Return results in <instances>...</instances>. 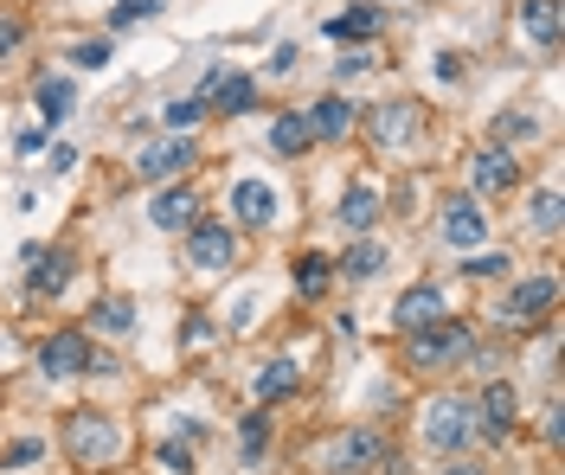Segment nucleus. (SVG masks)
<instances>
[{
    "label": "nucleus",
    "mask_w": 565,
    "mask_h": 475,
    "mask_svg": "<svg viewBox=\"0 0 565 475\" xmlns=\"http://www.w3.org/2000/svg\"><path fill=\"white\" fill-rule=\"evenodd\" d=\"M482 231H489V219H482V206H469V199H450V206H444V238H450L457 251H469V245H482Z\"/></svg>",
    "instance_id": "nucleus-16"
},
{
    "label": "nucleus",
    "mask_w": 565,
    "mask_h": 475,
    "mask_svg": "<svg viewBox=\"0 0 565 475\" xmlns=\"http://www.w3.org/2000/svg\"><path fill=\"white\" fill-rule=\"evenodd\" d=\"M20 39H26V20L20 13H0V52H20Z\"/></svg>",
    "instance_id": "nucleus-35"
},
{
    "label": "nucleus",
    "mask_w": 565,
    "mask_h": 475,
    "mask_svg": "<svg viewBox=\"0 0 565 475\" xmlns=\"http://www.w3.org/2000/svg\"><path fill=\"white\" fill-rule=\"evenodd\" d=\"M39 110L52 116V122H65L77 110V90H71L65 77H39Z\"/></svg>",
    "instance_id": "nucleus-24"
},
{
    "label": "nucleus",
    "mask_w": 565,
    "mask_h": 475,
    "mask_svg": "<svg viewBox=\"0 0 565 475\" xmlns=\"http://www.w3.org/2000/svg\"><path fill=\"white\" fill-rule=\"evenodd\" d=\"M348 122H353V104H341V97H321V104H309V116H302L309 142H334V136H348Z\"/></svg>",
    "instance_id": "nucleus-17"
},
{
    "label": "nucleus",
    "mask_w": 565,
    "mask_h": 475,
    "mask_svg": "<svg viewBox=\"0 0 565 475\" xmlns=\"http://www.w3.org/2000/svg\"><path fill=\"white\" fill-rule=\"evenodd\" d=\"M289 392H296V360H270L264 373H257V399L264 404L289 399Z\"/></svg>",
    "instance_id": "nucleus-23"
},
{
    "label": "nucleus",
    "mask_w": 565,
    "mask_h": 475,
    "mask_svg": "<svg viewBox=\"0 0 565 475\" xmlns=\"http://www.w3.org/2000/svg\"><path fill=\"white\" fill-rule=\"evenodd\" d=\"M65 450L77 456V463L104 469V463H116V456H122V431H116V418H109V411H71Z\"/></svg>",
    "instance_id": "nucleus-2"
},
{
    "label": "nucleus",
    "mask_w": 565,
    "mask_h": 475,
    "mask_svg": "<svg viewBox=\"0 0 565 475\" xmlns=\"http://www.w3.org/2000/svg\"><path fill=\"white\" fill-rule=\"evenodd\" d=\"M444 475H482V469H476V463H450Z\"/></svg>",
    "instance_id": "nucleus-39"
},
{
    "label": "nucleus",
    "mask_w": 565,
    "mask_h": 475,
    "mask_svg": "<svg viewBox=\"0 0 565 475\" xmlns=\"http://www.w3.org/2000/svg\"><path fill=\"white\" fill-rule=\"evenodd\" d=\"M232 213H238V225H270L277 219V193L264 181H238L232 186Z\"/></svg>",
    "instance_id": "nucleus-18"
},
{
    "label": "nucleus",
    "mask_w": 565,
    "mask_h": 475,
    "mask_svg": "<svg viewBox=\"0 0 565 475\" xmlns=\"http://www.w3.org/2000/svg\"><path fill=\"white\" fill-rule=\"evenodd\" d=\"M328 283H334V263H328V257H321V251L296 257V290H302V295H321V290H328Z\"/></svg>",
    "instance_id": "nucleus-25"
},
{
    "label": "nucleus",
    "mask_w": 565,
    "mask_h": 475,
    "mask_svg": "<svg viewBox=\"0 0 565 475\" xmlns=\"http://www.w3.org/2000/svg\"><path fill=\"white\" fill-rule=\"evenodd\" d=\"M148 219L161 225V231H186V225L200 219V199H193L186 186H161L154 206H148Z\"/></svg>",
    "instance_id": "nucleus-15"
},
{
    "label": "nucleus",
    "mask_w": 565,
    "mask_h": 475,
    "mask_svg": "<svg viewBox=\"0 0 565 475\" xmlns=\"http://www.w3.org/2000/svg\"><path fill=\"white\" fill-rule=\"evenodd\" d=\"M462 270H469V277H501V270H508V257H501V251H482V257H462Z\"/></svg>",
    "instance_id": "nucleus-33"
},
{
    "label": "nucleus",
    "mask_w": 565,
    "mask_h": 475,
    "mask_svg": "<svg viewBox=\"0 0 565 475\" xmlns=\"http://www.w3.org/2000/svg\"><path fill=\"white\" fill-rule=\"evenodd\" d=\"M39 366H45V379H77V373L90 366V347H84V334H77V328L52 334V341L39 347Z\"/></svg>",
    "instance_id": "nucleus-7"
},
{
    "label": "nucleus",
    "mask_w": 565,
    "mask_h": 475,
    "mask_svg": "<svg viewBox=\"0 0 565 475\" xmlns=\"http://www.w3.org/2000/svg\"><path fill=\"white\" fill-rule=\"evenodd\" d=\"M469 354H476V334L462 328V322H450V315L412 334V366H418V373H444V366L469 360Z\"/></svg>",
    "instance_id": "nucleus-3"
},
{
    "label": "nucleus",
    "mask_w": 565,
    "mask_h": 475,
    "mask_svg": "<svg viewBox=\"0 0 565 475\" xmlns=\"http://www.w3.org/2000/svg\"><path fill=\"white\" fill-rule=\"evenodd\" d=\"M309 463L328 475H360V469H380L386 463V438L380 431H366V424H353V431H334V438H321L309 450Z\"/></svg>",
    "instance_id": "nucleus-1"
},
{
    "label": "nucleus",
    "mask_w": 565,
    "mask_h": 475,
    "mask_svg": "<svg viewBox=\"0 0 565 475\" xmlns=\"http://www.w3.org/2000/svg\"><path fill=\"white\" fill-rule=\"evenodd\" d=\"M154 463H161L168 475H193V450H186V443H161V450H154Z\"/></svg>",
    "instance_id": "nucleus-29"
},
{
    "label": "nucleus",
    "mask_w": 565,
    "mask_h": 475,
    "mask_svg": "<svg viewBox=\"0 0 565 475\" xmlns=\"http://www.w3.org/2000/svg\"><path fill=\"white\" fill-rule=\"evenodd\" d=\"M26 463H39V438H20L7 450V469H26Z\"/></svg>",
    "instance_id": "nucleus-37"
},
{
    "label": "nucleus",
    "mask_w": 565,
    "mask_h": 475,
    "mask_svg": "<svg viewBox=\"0 0 565 475\" xmlns=\"http://www.w3.org/2000/svg\"><path fill=\"white\" fill-rule=\"evenodd\" d=\"M71 58H77V65H109V39H84Z\"/></svg>",
    "instance_id": "nucleus-36"
},
{
    "label": "nucleus",
    "mask_w": 565,
    "mask_h": 475,
    "mask_svg": "<svg viewBox=\"0 0 565 475\" xmlns=\"http://www.w3.org/2000/svg\"><path fill=\"white\" fill-rule=\"evenodd\" d=\"M366 129H373V142H386V148L412 142L418 136V104H380V110L366 116Z\"/></svg>",
    "instance_id": "nucleus-14"
},
{
    "label": "nucleus",
    "mask_w": 565,
    "mask_h": 475,
    "mask_svg": "<svg viewBox=\"0 0 565 475\" xmlns=\"http://www.w3.org/2000/svg\"><path fill=\"white\" fill-rule=\"evenodd\" d=\"M514 386H508V379H494L489 392H482V404H476V424H482V431H489V438H508V431H514V418H521V411H514Z\"/></svg>",
    "instance_id": "nucleus-13"
},
{
    "label": "nucleus",
    "mask_w": 565,
    "mask_h": 475,
    "mask_svg": "<svg viewBox=\"0 0 565 475\" xmlns=\"http://www.w3.org/2000/svg\"><path fill=\"white\" fill-rule=\"evenodd\" d=\"M26 277H33V295H65L71 277H77V257L71 251H45V245H26Z\"/></svg>",
    "instance_id": "nucleus-6"
},
{
    "label": "nucleus",
    "mask_w": 565,
    "mask_h": 475,
    "mask_svg": "<svg viewBox=\"0 0 565 475\" xmlns=\"http://www.w3.org/2000/svg\"><path fill=\"white\" fill-rule=\"evenodd\" d=\"M476 431H482V424H476V404L469 399H437L430 418H424V443H430V450H462Z\"/></svg>",
    "instance_id": "nucleus-4"
},
{
    "label": "nucleus",
    "mask_w": 565,
    "mask_h": 475,
    "mask_svg": "<svg viewBox=\"0 0 565 475\" xmlns=\"http://www.w3.org/2000/svg\"><path fill=\"white\" fill-rule=\"evenodd\" d=\"M200 110H206V97H174V104H168V122H174V129H193Z\"/></svg>",
    "instance_id": "nucleus-31"
},
{
    "label": "nucleus",
    "mask_w": 565,
    "mask_h": 475,
    "mask_svg": "<svg viewBox=\"0 0 565 475\" xmlns=\"http://www.w3.org/2000/svg\"><path fill=\"white\" fill-rule=\"evenodd\" d=\"M302 148H309V129H302V116H277V122H270V154L296 161Z\"/></svg>",
    "instance_id": "nucleus-22"
},
{
    "label": "nucleus",
    "mask_w": 565,
    "mask_h": 475,
    "mask_svg": "<svg viewBox=\"0 0 565 475\" xmlns=\"http://www.w3.org/2000/svg\"><path fill=\"white\" fill-rule=\"evenodd\" d=\"M469 181H476V193H508V186L521 181V154H508V148H482V154L469 161Z\"/></svg>",
    "instance_id": "nucleus-8"
},
{
    "label": "nucleus",
    "mask_w": 565,
    "mask_h": 475,
    "mask_svg": "<svg viewBox=\"0 0 565 475\" xmlns=\"http://www.w3.org/2000/svg\"><path fill=\"white\" fill-rule=\"evenodd\" d=\"M97 328L104 334H129L136 328V309H129L122 295H104V302H97Z\"/></svg>",
    "instance_id": "nucleus-27"
},
{
    "label": "nucleus",
    "mask_w": 565,
    "mask_h": 475,
    "mask_svg": "<svg viewBox=\"0 0 565 475\" xmlns=\"http://www.w3.org/2000/svg\"><path fill=\"white\" fill-rule=\"evenodd\" d=\"M238 443H245V463H257V456H264V443H270V418H264V411H245Z\"/></svg>",
    "instance_id": "nucleus-28"
},
{
    "label": "nucleus",
    "mask_w": 565,
    "mask_h": 475,
    "mask_svg": "<svg viewBox=\"0 0 565 475\" xmlns=\"http://www.w3.org/2000/svg\"><path fill=\"white\" fill-rule=\"evenodd\" d=\"M148 13H161V0H122V7L109 13V33H116V26H136V20H148Z\"/></svg>",
    "instance_id": "nucleus-30"
},
{
    "label": "nucleus",
    "mask_w": 565,
    "mask_h": 475,
    "mask_svg": "<svg viewBox=\"0 0 565 475\" xmlns=\"http://www.w3.org/2000/svg\"><path fill=\"white\" fill-rule=\"evenodd\" d=\"M521 26H527V39H540L546 52H559V0H521Z\"/></svg>",
    "instance_id": "nucleus-19"
},
{
    "label": "nucleus",
    "mask_w": 565,
    "mask_h": 475,
    "mask_svg": "<svg viewBox=\"0 0 565 475\" xmlns=\"http://www.w3.org/2000/svg\"><path fill=\"white\" fill-rule=\"evenodd\" d=\"M206 104L225 116H245L250 104H257V84H250L245 72H212L206 77Z\"/></svg>",
    "instance_id": "nucleus-12"
},
{
    "label": "nucleus",
    "mask_w": 565,
    "mask_h": 475,
    "mask_svg": "<svg viewBox=\"0 0 565 475\" xmlns=\"http://www.w3.org/2000/svg\"><path fill=\"white\" fill-rule=\"evenodd\" d=\"M180 168H193V142H186V136H168V142H154V148L136 154L141 181H168V174H180Z\"/></svg>",
    "instance_id": "nucleus-10"
},
{
    "label": "nucleus",
    "mask_w": 565,
    "mask_h": 475,
    "mask_svg": "<svg viewBox=\"0 0 565 475\" xmlns=\"http://www.w3.org/2000/svg\"><path fill=\"white\" fill-rule=\"evenodd\" d=\"M553 302H559V283L553 277H527V283H514V295H508V322H546Z\"/></svg>",
    "instance_id": "nucleus-9"
},
{
    "label": "nucleus",
    "mask_w": 565,
    "mask_h": 475,
    "mask_svg": "<svg viewBox=\"0 0 565 475\" xmlns=\"http://www.w3.org/2000/svg\"><path fill=\"white\" fill-rule=\"evenodd\" d=\"M494 136H508V142L521 136V142H527V136H533V116H514V110H508V116H494Z\"/></svg>",
    "instance_id": "nucleus-34"
},
{
    "label": "nucleus",
    "mask_w": 565,
    "mask_h": 475,
    "mask_svg": "<svg viewBox=\"0 0 565 475\" xmlns=\"http://www.w3.org/2000/svg\"><path fill=\"white\" fill-rule=\"evenodd\" d=\"M430 322H444V295L430 290V283L398 295V309H392V328L398 334H418V328H430Z\"/></svg>",
    "instance_id": "nucleus-11"
},
{
    "label": "nucleus",
    "mask_w": 565,
    "mask_h": 475,
    "mask_svg": "<svg viewBox=\"0 0 565 475\" xmlns=\"http://www.w3.org/2000/svg\"><path fill=\"white\" fill-rule=\"evenodd\" d=\"M533 225H540V231H559V193H540V199H533Z\"/></svg>",
    "instance_id": "nucleus-32"
},
{
    "label": "nucleus",
    "mask_w": 565,
    "mask_h": 475,
    "mask_svg": "<svg viewBox=\"0 0 565 475\" xmlns=\"http://www.w3.org/2000/svg\"><path fill=\"white\" fill-rule=\"evenodd\" d=\"M380 33V7H348L341 20H328V39H373Z\"/></svg>",
    "instance_id": "nucleus-21"
},
{
    "label": "nucleus",
    "mask_w": 565,
    "mask_h": 475,
    "mask_svg": "<svg viewBox=\"0 0 565 475\" xmlns=\"http://www.w3.org/2000/svg\"><path fill=\"white\" fill-rule=\"evenodd\" d=\"M341 270H348V277H360V283H366V277H380V270H386V251H380L373 238H360V245H353V251L341 257Z\"/></svg>",
    "instance_id": "nucleus-26"
},
{
    "label": "nucleus",
    "mask_w": 565,
    "mask_h": 475,
    "mask_svg": "<svg viewBox=\"0 0 565 475\" xmlns=\"http://www.w3.org/2000/svg\"><path fill=\"white\" fill-rule=\"evenodd\" d=\"M232 257H238V245H232V225L193 219V231H186V263H193V270H232Z\"/></svg>",
    "instance_id": "nucleus-5"
},
{
    "label": "nucleus",
    "mask_w": 565,
    "mask_h": 475,
    "mask_svg": "<svg viewBox=\"0 0 565 475\" xmlns=\"http://www.w3.org/2000/svg\"><path fill=\"white\" fill-rule=\"evenodd\" d=\"M373 219H380V193H373L366 181H353L348 199H341V225H348V231H366Z\"/></svg>",
    "instance_id": "nucleus-20"
},
{
    "label": "nucleus",
    "mask_w": 565,
    "mask_h": 475,
    "mask_svg": "<svg viewBox=\"0 0 565 475\" xmlns=\"http://www.w3.org/2000/svg\"><path fill=\"white\" fill-rule=\"evenodd\" d=\"M45 161H52V174H71V161H77V148H71V142H58L52 154H45Z\"/></svg>",
    "instance_id": "nucleus-38"
}]
</instances>
